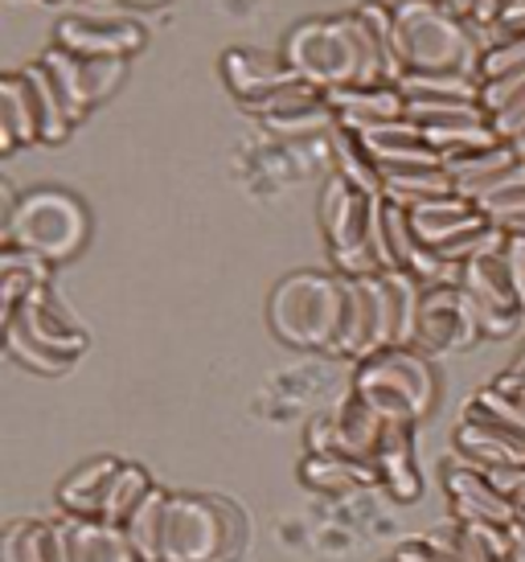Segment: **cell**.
Returning <instances> with one entry per match:
<instances>
[{"mask_svg":"<svg viewBox=\"0 0 525 562\" xmlns=\"http://www.w3.org/2000/svg\"><path fill=\"white\" fill-rule=\"evenodd\" d=\"M378 205H382V198L361 193L345 177H328L325 193H321V226H325L337 276H349V280L387 276Z\"/></svg>","mask_w":525,"mask_h":562,"instance_id":"obj_5","label":"cell"},{"mask_svg":"<svg viewBox=\"0 0 525 562\" xmlns=\"http://www.w3.org/2000/svg\"><path fill=\"white\" fill-rule=\"evenodd\" d=\"M480 205V214L489 218V226H496V231H510L513 222L525 218V186H510L501 189V193H493V198H484Z\"/></svg>","mask_w":525,"mask_h":562,"instance_id":"obj_40","label":"cell"},{"mask_svg":"<svg viewBox=\"0 0 525 562\" xmlns=\"http://www.w3.org/2000/svg\"><path fill=\"white\" fill-rule=\"evenodd\" d=\"M66 521H70V562H139L124 526L78 521V517H66Z\"/></svg>","mask_w":525,"mask_h":562,"instance_id":"obj_28","label":"cell"},{"mask_svg":"<svg viewBox=\"0 0 525 562\" xmlns=\"http://www.w3.org/2000/svg\"><path fill=\"white\" fill-rule=\"evenodd\" d=\"M37 63L49 70V79L58 82L66 108H70V120H82L94 103H103L120 79H124V58H78L63 46H49Z\"/></svg>","mask_w":525,"mask_h":562,"instance_id":"obj_10","label":"cell"},{"mask_svg":"<svg viewBox=\"0 0 525 562\" xmlns=\"http://www.w3.org/2000/svg\"><path fill=\"white\" fill-rule=\"evenodd\" d=\"M333 419H337L340 456H354V460H373V456H378L390 423L382 419L361 394H354V391L345 394V398L333 406Z\"/></svg>","mask_w":525,"mask_h":562,"instance_id":"obj_26","label":"cell"},{"mask_svg":"<svg viewBox=\"0 0 525 562\" xmlns=\"http://www.w3.org/2000/svg\"><path fill=\"white\" fill-rule=\"evenodd\" d=\"M127 4H144V9H153V4H169V0H127Z\"/></svg>","mask_w":525,"mask_h":562,"instance_id":"obj_49","label":"cell"},{"mask_svg":"<svg viewBox=\"0 0 525 562\" xmlns=\"http://www.w3.org/2000/svg\"><path fill=\"white\" fill-rule=\"evenodd\" d=\"M0 562H70V521H13L0 538Z\"/></svg>","mask_w":525,"mask_h":562,"instance_id":"obj_22","label":"cell"},{"mask_svg":"<svg viewBox=\"0 0 525 562\" xmlns=\"http://www.w3.org/2000/svg\"><path fill=\"white\" fill-rule=\"evenodd\" d=\"M451 193H456V181H451L448 165H394V169H382V198L402 205V210H418V205L451 198Z\"/></svg>","mask_w":525,"mask_h":562,"instance_id":"obj_24","label":"cell"},{"mask_svg":"<svg viewBox=\"0 0 525 562\" xmlns=\"http://www.w3.org/2000/svg\"><path fill=\"white\" fill-rule=\"evenodd\" d=\"M505 235H522V238H525V218H522V222H513V226L505 231Z\"/></svg>","mask_w":525,"mask_h":562,"instance_id":"obj_48","label":"cell"},{"mask_svg":"<svg viewBox=\"0 0 525 562\" xmlns=\"http://www.w3.org/2000/svg\"><path fill=\"white\" fill-rule=\"evenodd\" d=\"M87 231H91V218L75 193L33 189L4 218V247L30 250V255H42L46 263H58L82 250Z\"/></svg>","mask_w":525,"mask_h":562,"instance_id":"obj_7","label":"cell"},{"mask_svg":"<svg viewBox=\"0 0 525 562\" xmlns=\"http://www.w3.org/2000/svg\"><path fill=\"white\" fill-rule=\"evenodd\" d=\"M25 82H30V94H33V108H37V124H42V144H63L70 136V108H66L63 91H58V82L49 79V70L42 63H33L21 70Z\"/></svg>","mask_w":525,"mask_h":562,"instance_id":"obj_30","label":"cell"},{"mask_svg":"<svg viewBox=\"0 0 525 562\" xmlns=\"http://www.w3.org/2000/svg\"><path fill=\"white\" fill-rule=\"evenodd\" d=\"M394 49L402 75H477L480 46L472 25L451 16L432 0H402L394 4Z\"/></svg>","mask_w":525,"mask_h":562,"instance_id":"obj_2","label":"cell"},{"mask_svg":"<svg viewBox=\"0 0 525 562\" xmlns=\"http://www.w3.org/2000/svg\"><path fill=\"white\" fill-rule=\"evenodd\" d=\"M444 493H448L451 517L463 526H510V521H517V505L510 493L463 456L444 460Z\"/></svg>","mask_w":525,"mask_h":562,"instance_id":"obj_9","label":"cell"},{"mask_svg":"<svg viewBox=\"0 0 525 562\" xmlns=\"http://www.w3.org/2000/svg\"><path fill=\"white\" fill-rule=\"evenodd\" d=\"M501 37H525V0H510V9L501 13L493 30H484V46L501 42Z\"/></svg>","mask_w":525,"mask_h":562,"instance_id":"obj_42","label":"cell"},{"mask_svg":"<svg viewBox=\"0 0 525 562\" xmlns=\"http://www.w3.org/2000/svg\"><path fill=\"white\" fill-rule=\"evenodd\" d=\"M460 288L477 300L480 313H522L517 292H513L510 263H505V247L472 255V259L460 267Z\"/></svg>","mask_w":525,"mask_h":562,"instance_id":"obj_18","label":"cell"},{"mask_svg":"<svg viewBox=\"0 0 525 562\" xmlns=\"http://www.w3.org/2000/svg\"><path fill=\"white\" fill-rule=\"evenodd\" d=\"M247 538L238 505L193 493H169L160 514L156 562H234Z\"/></svg>","mask_w":525,"mask_h":562,"instance_id":"obj_3","label":"cell"},{"mask_svg":"<svg viewBox=\"0 0 525 562\" xmlns=\"http://www.w3.org/2000/svg\"><path fill=\"white\" fill-rule=\"evenodd\" d=\"M222 79L238 94V103L247 108L267 91H276L283 82L300 79L292 66L283 63V54H262V49H231L222 58Z\"/></svg>","mask_w":525,"mask_h":562,"instance_id":"obj_19","label":"cell"},{"mask_svg":"<svg viewBox=\"0 0 525 562\" xmlns=\"http://www.w3.org/2000/svg\"><path fill=\"white\" fill-rule=\"evenodd\" d=\"M382 276L349 280L345 276V321H340V358L366 361L382 349Z\"/></svg>","mask_w":525,"mask_h":562,"instance_id":"obj_14","label":"cell"},{"mask_svg":"<svg viewBox=\"0 0 525 562\" xmlns=\"http://www.w3.org/2000/svg\"><path fill=\"white\" fill-rule=\"evenodd\" d=\"M411 226H415L418 243L435 255H444L448 247L463 243L468 235H477L489 226V218L480 214L477 202H468L460 193H451V198H439V202H427L411 210Z\"/></svg>","mask_w":525,"mask_h":562,"instance_id":"obj_15","label":"cell"},{"mask_svg":"<svg viewBox=\"0 0 525 562\" xmlns=\"http://www.w3.org/2000/svg\"><path fill=\"white\" fill-rule=\"evenodd\" d=\"M432 4H448V0H432Z\"/></svg>","mask_w":525,"mask_h":562,"instance_id":"obj_50","label":"cell"},{"mask_svg":"<svg viewBox=\"0 0 525 562\" xmlns=\"http://www.w3.org/2000/svg\"><path fill=\"white\" fill-rule=\"evenodd\" d=\"M456 456L484 472H525V431L468 403L456 423Z\"/></svg>","mask_w":525,"mask_h":562,"instance_id":"obj_11","label":"cell"},{"mask_svg":"<svg viewBox=\"0 0 525 562\" xmlns=\"http://www.w3.org/2000/svg\"><path fill=\"white\" fill-rule=\"evenodd\" d=\"M390 559H394V562H439V559L432 554V547L423 542V538H418V542H402V547L394 550Z\"/></svg>","mask_w":525,"mask_h":562,"instance_id":"obj_45","label":"cell"},{"mask_svg":"<svg viewBox=\"0 0 525 562\" xmlns=\"http://www.w3.org/2000/svg\"><path fill=\"white\" fill-rule=\"evenodd\" d=\"M120 460L111 456H99V460H87L82 469H75L58 488V505L66 514L78 517V521H103V509H108L111 484L120 476Z\"/></svg>","mask_w":525,"mask_h":562,"instance_id":"obj_21","label":"cell"},{"mask_svg":"<svg viewBox=\"0 0 525 562\" xmlns=\"http://www.w3.org/2000/svg\"><path fill=\"white\" fill-rule=\"evenodd\" d=\"M4 349H9L25 370H33V374H66V370L75 366L70 358H58V353H49L42 345H33L30 337H21V333L9 325H4Z\"/></svg>","mask_w":525,"mask_h":562,"instance_id":"obj_39","label":"cell"},{"mask_svg":"<svg viewBox=\"0 0 525 562\" xmlns=\"http://www.w3.org/2000/svg\"><path fill=\"white\" fill-rule=\"evenodd\" d=\"M153 493H156V484H153V476H148V469H139V464H124L120 476H115V484H111L103 521H111V526H127V521L136 517L139 505L153 497Z\"/></svg>","mask_w":525,"mask_h":562,"instance_id":"obj_34","label":"cell"},{"mask_svg":"<svg viewBox=\"0 0 525 562\" xmlns=\"http://www.w3.org/2000/svg\"><path fill=\"white\" fill-rule=\"evenodd\" d=\"M484 333H480L477 300L463 292L460 283H435L423 288V304H418V328L415 349L418 353H456V349H472Z\"/></svg>","mask_w":525,"mask_h":562,"instance_id":"obj_8","label":"cell"},{"mask_svg":"<svg viewBox=\"0 0 525 562\" xmlns=\"http://www.w3.org/2000/svg\"><path fill=\"white\" fill-rule=\"evenodd\" d=\"M328 144H333L337 177H345V181L354 189H361V193L382 198V165L370 157V148L361 144V136L349 132V127H333V132H328Z\"/></svg>","mask_w":525,"mask_h":562,"instance_id":"obj_31","label":"cell"},{"mask_svg":"<svg viewBox=\"0 0 525 562\" xmlns=\"http://www.w3.org/2000/svg\"><path fill=\"white\" fill-rule=\"evenodd\" d=\"M354 394H361L387 423L415 427L435 406V374L427 366V353L378 349L366 361H357Z\"/></svg>","mask_w":525,"mask_h":562,"instance_id":"obj_6","label":"cell"},{"mask_svg":"<svg viewBox=\"0 0 525 562\" xmlns=\"http://www.w3.org/2000/svg\"><path fill=\"white\" fill-rule=\"evenodd\" d=\"M54 46L70 49L78 58H124L144 46V30L127 16H63Z\"/></svg>","mask_w":525,"mask_h":562,"instance_id":"obj_13","label":"cell"},{"mask_svg":"<svg viewBox=\"0 0 525 562\" xmlns=\"http://www.w3.org/2000/svg\"><path fill=\"white\" fill-rule=\"evenodd\" d=\"M505 263H510L513 292H517V304H522V313H525V238L522 235L505 238Z\"/></svg>","mask_w":525,"mask_h":562,"instance_id":"obj_43","label":"cell"},{"mask_svg":"<svg viewBox=\"0 0 525 562\" xmlns=\"http://www.w3.org/2000/svg\"><path fill=\"white\" fill-rule=\"evenodd\" d=\"M399 91L423 103H480L477 75H402Z\"/></svg>","mask_w":525,"mask_h":562,"instance_id":"obj_33","label":"cell"},{"mask_svg":"<svg viewBox=\"0 0 525 562\" xmlns=\"http://www.w3.org/2000/svg\"><path fill=\"white\" fill-rule=\"evenodd\" d=\"M300 481L325 493V497H357L361 488L378 484V469L373 460H354V456H304L300 464Z\"/></svg>","mask_w":525,"mask_h":562,"instance_id":"obj_23","label":"cell"},{"mask_svg":"<svg viewBox=\"0 0 525 562\" xmlns=\"http://www.w3.org/2000/svg\"><path fill=\"white\" fill-rule=\"evenodd\" d=\"M283 63L321 91L345 87H378L390 82V63L378 37L361 16H333V21H304L283 42Z\"/></svg>","mask_w":525,"mask_h":562,"instance_id":"obj_1","label":"cell"},{"mask_svg":"<svg viewBox=\"0 0 525 562\" xmlns=\"http://www.w3.org/2000/svg\"><path fill=\"white\" fill-rule=\"evenodd\" d=\"M267 321L283 345L337 353L340 321H345V276L295 271L279 280L267 304Z\"/></svg>","mask_w":525,"mask_h":562,"instance_id":"obj_4","label":"cell"},{"mask_svg":"<svg viewBox=\"0 0 525 562\" xmlns=\"http://www.w3.org/2000/svg\"><path fill=\"white\" fill-rule=\"evenodd\" d=\"M513 148H517V157H522L525 160V124H522V132H517V136H513Z\"/></svg>","mask_w":525,"mask_h":562,"instance_id":"obj_47","label":"cell"},{"mask_svg":"<svg viewBox=\"0 0 525 562\" xmlns=\"http://www.w3.org/2000/svg\"><path fill=\"white\" fill-rule=\"evenodd\" d=\"M378 283H382V349H415L423 283L406 271H387Z\"/></svg>","mask_w":525,"mask_h":562,"instance_id":"obj_20","label":"cell"},{"mask_svg":"<svg viewBox=\"0 0 525 562\" xmlns=\"http://www.w3.org/2000/svg\"><path fill=\"white\" fill-rule=\"evenodd\" d=\"M373 469H378V484L387 488V497L394 505H411L423 493V472L415 464V427L406 423H390L382 448L373 456Z\"/></svg>","mask_w":525,"mask_h":562,"instance_id":"obj_17","label":"cell"},{"mask_svg":"<svg viewBox=\"0 0 525 562\" xmlns=\"http://www.w3.org/2000/svg\"><path fill=\"white\" fill-rule=\"evenodd\" d=\"M42 140V124H37V108L25 75H4L0 82V153H16L21 144Z\"/></svg>","mask_w":525,"mask_h":562,"instance_id":"obj_27","label":"cell"},{"mask_svg":"<svg viewBox=\"0 0 525 562\" xmlns=\"http://www.w3.org/2000/svg\"><path fill=\"white\" fill-rule=\"evenodd\" d=\"M480 108L489 111L496 136H501V140H513L525 124V75L480 82Z\"/></svg>","mask_w":525,"mask_h":562,"instance_id":"obj_32","label":"cell"},{"mask_svg":"<svg viewBox=\"0 0 525 562\" xmlns=\"http://www.w3.org/2000/svg\"><path fill=\"white\" fill-rule=\"evenodd\" d=\"M262 127H267L271 136H279V140H312V136H325V132L337 127V111H333V103H328V94H325V99L312 103V108L262 120Z\"/></svg>","mask_w":525,"mask_h":562,"instance_id":"obj_35","label":"cell"},{"mask_svg":"<svg viewBox=\"0 0 525 562\" xmlns=\"http://www.w3.org/2000/svg\"><path fill=\"white\" fill-rule=\"evenodd\" d=\"M501 530L505 526H463L451 517L435 526L423 542L439 562H501Z\"/></svg>","mask_w":525,"mask_h":562,"instance_id":"obj_25","label":"cell"},{"mask_svg":"<svg viewBox=\"0 0 525 562\" xmlns=\"http://www.w3.org/2000/svg\"><path fill=\"white\" fill-rule=\"evenodd\" d=\"M4 325L16 328L21 337H30L33 345H42L58 358L75 361L87 349V333L75 316L66 313L58 300L49 296V288H42L37 296H30L25 304H16L13 313H4Z\"/></svg>","mask_w":525,"mask_h":562,"instance_id":"obj_12","label":"cell"},{"mask_svg":"<svg viewBox=\"0 0 525 562\" xmlns=\"http://www.w3.org/2000/svg\"><path fill=\"white\" fill-rule=\"evenodd\" d=\"M513 75H525V37L489 42L484 54H480V82L513 79Z\"/></svg>","mask_w":525,"mask_h":562,"instance_id":"obj_38","label":"cell"},{"mask_svg":"<svg viewBox=\"0 0 525 562\" xmlns=\"http://www.w3.org/2000/svg\"><path fill=\"white\" fill-rule=\"evenodd\" d=\"M472 403H477L480 411H489L493 419L510 423V427L525 431V394H510V391H501V386H484Z\"/></svg>","mask_w":525,"mask_h":562,"instance_id":"obj_41","label":"cell"},{"mask_svg":"<svg viewBox=\"0 0 525 562\" xmlns=\"http://www.w3.org/2000/svg\"><path fill=\"white\" fill-rule=\"evenodd\" d=\"M321 99H325L321 87H312V82H304V79H292V82H283V87H276V91H267L262 99H255V103H247V111H255L259 120H271V115H288V111L312 108V103H321Z\"/></svg>","mask_w":525,"mask_h":562,"instance_id":"obj_37","label":"cell"},{"mask_svg":"<svg viewBox=\"0 0 525 562\" xmlns=\"http://www.w3.org/2000/svg\"><path fill=\"white\" fill-rule=\"evenodd\" d=\"M42 288H49L46 259L30 255V250L4 247V255H0V304H4V313H13L16 304L37 296Z\"/></svg>","mask_w":525,"mask_h":562,"instance_id":"obj_29","label":"cell"},{"mask_svg":"<svg viewBox=\"0 0 525 562\" xmlns=\"http://www.w3.org/2000/svg\"><path fill=\"white\" fill-rule=\"evenodd\" d=\"M165 501H169V493H165V488H156L153 497L136 509V517L124 526L127 542L136 547L139 562H156V538H160V514H165Z\"/></svg>","mask_w":525,"mask_h":562,"instance_id":"obj_36","label":"cell"},{"mask_svg":"<svg viewBox=\"0 0 525 562\" xmlns=\"http://www.w3.org/2000/svg\"><path fill=\"white\" fill-rule=\"evenodd\" d=\"M387 562H394V559H387Z\"/></svg>","mask_w":525,"mask_h":562,"instance_id":"obj_52","label":"cell"},{"mask_svg":"<svg viewBox=\"0 0 525 562\" xmlns=\"http://www.w3.org/2000/svg\"><path fill=\"white\" fill-rule=\"evenodd\" d=\"M493 386H501V391H510V394H525V345H522V353L510 361V370L496 378Z\"/></svg>","mask_w":525,"mask_h":562,"instance_id":"obj_44","label":"cell"},{"mask_svg":"<svg viewBox=\"0 0 525 562\" xmlns=\"http://www.w3.org/2000/svg\"><path fill=\"white\" fill-rule=\"evenodd\" d=\"M49 4H58V0H49Z\"/></svg>","mask_w":525,"mask_h":562,"instance_id":"obj_51","label":"cell"},{"mask_svg":"<svg viewBox=\"0 0 525 562\" xmlns=\"http://www.w3.org/2000/svg\"><path fill=\"white\" fill-rule=\"evenodd\" d=\"M328 103L337 111V127H349V132H366V127H382V124L406 120V94L399 91V82L328 91Z\"/></svg>","mask_w":525,"mask_h":562,"instance_id":"obj_16","label":"cell"},{"mask_svg":"<svg viewBox=\"0 0 525 562\" xmlns=\"http://www.w3.org/2000/svg\"><path fill=\"white\" fill-rule=\"evenodd\" d=\"M444 9H448L451 16H460V21H468V25H472V13H477V0H448Z\"/></svg>","mask_w":525,"mask_h":562,"instance_id":"obj_46","label":"cell"}]
</instances>
